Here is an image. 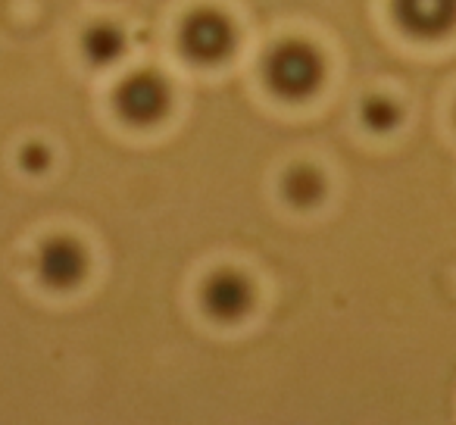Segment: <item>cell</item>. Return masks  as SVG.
Instances as JSON below:
<instances>
[{"mask_svg": "<svg viewBox=\"0 0 456 425\" xmlns=\"http://www.w3.org/2000/svg\"><path fill=\"white\" fill-rule=\"evenodd\" d=\"M82 51L85 57L91 60L94 66H107V63H116L126 51V38L116 26H107V22H97L85 32L82 38Z\"/></svg>", "mask_w": 456, "mask_h": 425, "instance_id": "obj_8", "label": "cell"}, {"mask_svg": "<svg viewBox=\"0 0 456 425\" xmlns=\"http://www.w3.org/2000/svg\"><path fill=\"white\" fill-rule=\"evenodd\" d=\"M85 273H88V257H85L82 244L63 235L45 241L38 254V275L45 285L66 291V288H76L85 279Z\"/></svg>", "mask_w": 456, "mask_h": 425, "instance_id": "obj_6", "label": "cell"}, {"mask_svg": "<svg viewBox=\"0 0 456 425\" xmlns=\"http://www.w3.org/2000/svg\"><path fill=\"white\" fill-rule=\"evenodd\" d=\"M391 13L412 38H441L456 26V0H391Z\"/></svg>", "mask_w": 456, "mask_h": 425, "instance_id": "obj_5", "label": "cell"}, {"mask_svg": "<svg viewBox=\"0 0 456 425\" xmlns=\"http://www.w3.org/2000/svg\"><path fill=\"white\" fill-rule=\"evenodd\" d=\"M47 163H51V153H47V147H41V144L22 147V169H28V172H45Z\"/></svg>", "mask_w": 456, "mask_h": 425, "instance_id": "obj_10", "label": "cell"}, {"mask_svg": "<svg viewBox=\"0 0 456 425\" xmlns=\"http://www.w3.org/2000/svg\"><path fill=\"white\" fill-rule=\"evenodd\" d=\"M178 47L197 66L222 63L235 53V29L216 10H194L182 20Z\"/></svg>", "mask_w": 456, "mask_h": 425, "instance_id": "obj_2", "label": "cell"}, {"mask_svg": "<svg viewBox=\"0 0 456 425\" xmlns=\"http://www.w3.org/2000/svg\"><path fill=\"white\" fill-rule=\"evenodd\" d=\"M325 60L310 41H281L263 60V82L275 97L300 103L322 88Z\"/></svg>", "mask_w": 456, "mask_h": 425, "instance_id": "obj_1", "label": "cell"}, {"mask_svg": "<svg viewBox=\"0 0 456 425\" xmlns=\"http://www.w3.org/2000/svg\"><path fill=\"white\" fill-rule=\"evenodd\" d=\"M362 126L372 128V132H379V135L391 132V128L400 126V107L381 94L366 97V103H362Z\"/></svg>", "mask_w": 456, "mask_h": 425, "instance_id": "obj_9", "label": "cell"}, {"mask_svg": "<svg viewBox=\"0 0 456 425\" xmlns=\"http://www.w3.org/2000/svg\"><path fill=\"white\" fill-rule=\"evenodd\" d=\"M281 191H285V200L291 203V207L310 209L322 200L325 178L319 176V169H313V166H306V163L294 166V169L285 176V182H281Z\"/></svg>", "mask_w": 456, "mask_h": 425, "instance_id": "obj_7", "label": "cell"}, {"mask_svg": "<svg viewBox=\"0 0 456 425\" xmlns=\"http://www.w3.org/2000/svg\"><path fill=\"white\" fill-rule=\"evenodd\" d=\"M169 85L157 72H134L113 91V107L126 126L151 128L169 113Z\"/></svg>", "mask_w": 456, "mask_h": 425, "instance_id": "obj_3", "label": "cell"}, {"mask_svg": "<svg viewBox=\"0 0 456 425\" xmlns=\"http://www.w3.org/2000/svg\"><path fill=\"white\" fill-rule=\"evenodd\" d=\"M200 304L216 323H238L254 306V285L235 269H219L200 288Z\"/></svg>", "mask_w": 456, "mask_h": 425, "instance_id": "obj_4", "label": "cell"}]
</instances>
